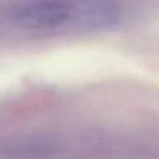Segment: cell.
<instances>
[{"label":"cell","instance_id":"1","mask_svg":"<svg viewBox=\"0 0 159 159\" xmlns=\"http://www.w3.org/2000/svg\"><path fill=\"white\" fill-rule=\"evenodd\" d=\"M6 18L24 29L52 30L66 26V0H21L8 8Z\"/></svg>","mask_w":159,"mask_h":159},{"label":"cell","instance_id":"2","mask_svg":"<svg viewBox=\"0 0 159 159\" xmlns=\"http://www.w3.org/2000/svg\"><path fill=\"white\" fill-rule=\"evenodd\" d=\"M66 25L87 30H107L121 20L117 0H66Z\"/></svg>","mask_w":159,"mask_h":159}]
</instances>
